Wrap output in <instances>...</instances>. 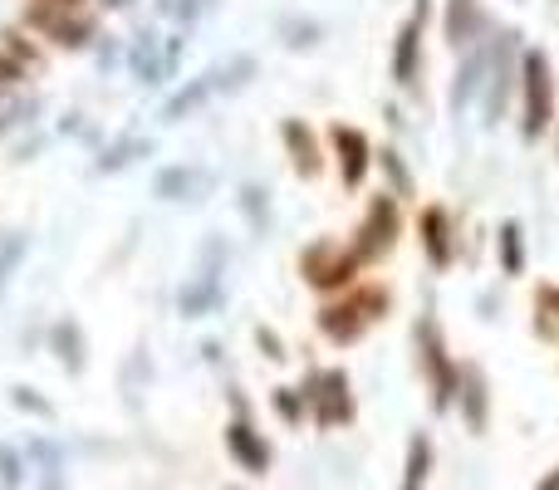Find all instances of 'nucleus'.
Instances as JSON below:
<instances>
[{"mask_svg": "<svg viewBox=\"0 0 559 490\" xmlns=\"http://www.w3.org/2000/svg\"><path fill=\"white\" fill-rule=\"evenodd\" d=\"M393 304H397L393 285H388V279H368L364 275L358 285H348L344 295L319 299L314 328H319V338H324L329 348H354V344H364L378 324H388Z\"/></svg>", "mask_w": 559, "mask_h": 490, "instance_id": "f257e3e1", "label": "nucleus"}, {"mask_svg": "<svg viewBox=\"0 0 559 490\" xmlns=\"http://www.w3.org/2000/svg\"><path fill=\"white\" fill-rule=\"evenodd\" d=\"M559 123V74L545 45L525 39L521 49V98H515V133L525 147H540Z\"/></svg>", "mask_w": 559, "mask_h": 490, "instance_id": "f03ea898", "label": "nucleus"}, {"mask_svg": "<svg viewBox=\"0 0 559 490\" xmlns=\"http://www.w3.org/2000/svg\"><path fill=\"white\" fill-rule=\"evenodd\" d=\"M521 49H525L521 25H496L491 74H486V88H481V98H476V123H481L486 133H496L501 123L515 118V98H521Z\"/></svg>", "mask_w": 559, "mask_h": 490, "instance_id": "7ed1b4c3", "label": "nucleus"}, {"mask_svg": "<svg viewBox=\"0 0 559 490\" xmlns=\"http://www.w3.org/2000/svg\"><path fill=\"white\" fill-rule=\"evenodd\" d=\"M255 74H261V59L255 55H231V59H222V64L202 69V74H192L187 84H177L173 94L163 98V123H187V118H197L206 104L231 98V94H241L246 84H255Z\"/></svg>", "mask_w": 559, "mask_h": 490, "instance_id": "20e7f679", "label": "nucleus"}, {"mask_svg": "<svg viewBox=\"0 0 559 490\" xmlns=\"http://www.w3.org/2000/svg\"><path fill=\"white\" fill-rule=\"evenodd\" d=\"M413 348H417V378H423V387H427V403H432L437 417H447L456 407V368H462V358L447 344V328L432 304L417 314Z\"/></svg>", "mask_w": 559, "mask_h": 490, "instance_id": "39448f33", "label": "nucleus"}, {"mask_svg": "<svg viewBox=\"0 0 559 490\" xmlns=\"http://www.w3.org/2000/svg\"><path fill=\"white\" fill-rule=\"evenodd\" d=\"M407 231H413V222H407V206L378 187V192L364 202V212H358L354 231H348V246H354V255L364 260V270H378L383 260L397 255V246H403Z\"/></svg>", "mask_w": 559, "mask_h": 490, "instance_id": "423d86ee", "label": "nucleus"}, {"mask_svg": "<svg viewBox=\"0 0 559 490\" xmlns=\"http://www.w3.org/2000/svg\"><path fill=\"white\" fill-rule=\"evenodd\" d=\"M295 275L305 279V289H314L319 299H329V295H344L348 285H358L368 270H364V260L354 255L348 236H314V241L299 246Z\"/></svg>", "mask_w": 559, "mask_h": 490, "instance_id": "0eeeda50", "label": "nucleus"}, {"mask_svg": "<svg viewBox=\"0 0 559 490\" xmlns=\"http://www.w3.org/2000/svg\"><path fill=\"white\" fill-rule=\"evenodd\" d=\"M437 20V0H413L407 15L397 20L393 45H388V79L403 98H423L427 74V25Z\"/></svg>", "mask_w": 559, "mask_h": 490, "instance_id": "6e6552de", "label": "nucleus"}, {"mask_svg": "<svg viewBox=\"0 0 559 490\" xmlns=\"http://www.w3.org/2000/svg\"><path fill=\"white\" fill-rule=\"evenodd\" d=\"M413 241L423 250L432 275H452L466 255V236H462V216L447 202H417L413 212Z\"/></svg>", "mask_w": 559, "mask_h": 490, "instance_id": "1a4fd4ad", "label": "nucleus"}, {"mask_svg": "<svg viewBox=\"0 0 559 490\" xmlns=\"http://www.w3.org/2000/svg\"><path fill=\"white\" fill-rule=\"evenodd\" d=\"M324 147H329V172L338 177V187H344V192H364L368 177H373V157H378L373 138L358 123L334 118V123L324 128Z\"/></svg>", "mask_w": 559, "mask_h": 490, "instance_id": "9d476101", "label": "nucleus"}, {"mask_svg": "<svg viewBox=\"0 0 559 490\" xmlns=\"http://www.w3.org/2000/svg\"><path fill=\"white\" fill-rule=\"evenodd\" d=\"M25 29H35V39H45V45H55V49L98 45V20L88 15V5H45V0H29Z\"/></svg>", "mask_w": 559, "mask_h": 490, "instance_id": "9b49d317", "label": "nucleus"}, {"mask_svg": "<svg viewBox=\"0 0 559 490\" xmlns=\"http://www.w3.org/2000/svg\"><path fill=\"white\" fill-rule=\"evenodd\" d=\"M299 387H305V403H309V417H314V427H324V432H334V427H348L358 417L354 378H348L344 368H314V373H309Z\"/></svg>", "mask_w": 559, "mask_h": 490, "instance_id": "f8f14e48", "label": "nucleus"}, {"mask_svg": "<svg viewBox=\"0 0 559 490\" xmlns=\"http://www.w3.org/2000/svg\"><path fill=\"white\" fill-rule=\"evenodd\" d=\"M182 55H187L182 29H173V35L143 29V35L128 39V69H133V79H138V84H147V88H163L167 79H177Z\"/></svg>", "mask_w": 559, "mask_h": 490, "instance_id": "ddd939ff", "label": "nucleus"}, {"mask_svg": "<svg viewBox=\"0 0 559 490\" xmlns=\"http://www.w3.org/2000/svg\"><path fill=\"white\" fill-rule=\"evenodd\" d=\"M280 147H285V163L299 182H319L329 172V147H324V133H319L309 118L289 113L280 118Z\"/></svg>", "mask_w": 559, "mask_h": 490, "instance_id": "4468645a", "label": "nucleus"}, {"mask_svg": "<svg viewBox=\"0 0 559 490\" xmlns=\"http://www.w3.org/2000/svg\"><path fill=\"white\" fill-rule=\"evenodd\" d=\"M437 29H442V45L452 55H466L472 45H481L496 29L486 0H437Z\"/></svg>", "mask_w": 559, "mask_h": 490, "instance_id": "2eb2a0df", "label": "nucleus"}, {"mask_svg": "<svg viewBox=\"0 0 559 490\" xmlns=\"http://www.w3.org/2000/svg\"><path fill=\"white\" fill-rule=\"evenodd\" d=\"M491 35H496V29H491ZM491 35H486L481 45H472L466 55H456L452 84H447V108H452L456 123H462L466 113H476V98H481L486 74H491Z\"/></svg>", "mask_w": 559, "mask_h": 490, "instance_id": "dca6fc26", "label": "nucleus"}, {"mask_svg": "<svg viewBox=\"0 0 559 490\" xmlns=\"http://www.w3.org/2000/svg\"><path fill=\"white\" fill-rule=\"evenodd\" d=\"M456 413H462L466 432L486 437V427H491V373H486L481 358H462V368H456Z\"/></svg>", "mask_w": 559, "mask_h": 490, "instance_id": "f3484780", "label": "nucleus"}, {"mask_svg": "<svg viewBox=\"0 0 559 490\" xmlns=\"http://www.w3.org/2000/svg\"><path fill=\"white\" fill-rule=\"evenodd\" d=\"M226 452H231L236 466L251 471V476H265L271 471V462H275L271 442H265V432H255V422H251V413H246L241 397H236V417L226 422Z\"/></svg>", "mask_w": 559, "mask_h": 490, "instance_id": "a211bd4d", "label": "nucleus"}, {"mask_svg": "<svg viewBox=\"0 0 559 490\" xmlns=\"http://www.w3.org/2000/svg\"><path fill=\"white\" fill-rule=\"evenodd\" d=\"M373 172L383 177V192L397 196L403 206H417V202H423V182H417V172H413V157H407L397 143H383V147H378Z\"/></svg>", "mask_w": 559, "mask_h": 490, "instance_id": "6ab92c4d", "label": "nucleus"}, {"mask_svg": "<svg viewBox=\"0 0 559 490\" xmlns=\"http://www.w3.org/2000/svg\"><path fill=\"white\" fill-rule=\"evenodd\" d=\"M222 304H226V270H202L197 265L192 275H187V285L177 289V309H182V319H206V314H216Z\"/></svg>", "mask_w": 559, "mask_h": 490, "instance_id": "aec40b11", "label": "nucleus"}, {"mask_svg": "<svg viewBox=\"0 0 559 490\" xmlns=\"http://www.w3.org/2000/svg\"><path fill=\"white\" fill-rule=\"evenodd\" d=\"M216 187V177L197 163H173L153 177V196L157 202H202L206 192Z\"/></svg>", "mask_w": 559, "mask_h": 490, "instance_id": "412c9836", "label": "nucleus"}, {"mask_svg": "<svg viewBox=\"0 0 559 490\" xmlns=\"http://www.w3.org/2000/svg\"><path fill=\"white\" fill-rule=\"evenodd\" d=\"M491 246H496V270H501V279H525L531 275V236H525L521 216H506V222L496 226Z\"/></svg>", "mask_w": 559, "mask_h": 490, "instance_id": "4be33fe9", "label": "nucleus"}, {"mask_svg": "<svg viewBox=\"0 0 559 490\" xmlns=\"http://www.w3.org/2000/svg\"><path fill=\"white\" fill-rule=\"evenodd\" d=\"M531 334L559 348V279H540L531 289Z\"/></svg>", "mask_w": 559, "mask_h": 490, "instance_id": "5701e85b", "label": "nucleus"}, {"mask_svg": "<svg viewBox=\"0 0 559 490\" xmlns=\"http://www.w3.org/2000/svg\"><path fill=\"white\" fill-rule=\"evenodd\" d=\"M236 212H241V222L251 226V236H265L275 226L271 187L265 182H241V192H236Z\"/></svg>", "mask_w": 559, "mask_h": 490, "instance_id": "b1692460", "label": "nucleus"}, {"mask_svg": "<svg viewBox=\"0 0 559 490\" xmlns=\"http://www.w3.org/2000/svg\"><path fill=\"white\" fill-rule=\"evenodd\" d=\"M432 462H437L432 437L413 432L407 437V452H403V486L397 490H427V481H432Z\"/></svg>", "mask_w": 559, "mask_h": 490, "instance_id": "393cba45", "label": "nucleus"}, {"mask_svg": "<svg viewBox=\"0 0 559 490\" xmlns=\"http://www.w3.org/2000/svg\"><path fill=\"white\" fill-rule=\"evenodd\" d=\"M275 35L285 49H295V55H305V49H314L319 39H324V20L305 15V10H289V15L275 20Z\"/></svg>", "mask_w": 559, "mask_h": 490, "instance_id": "a878e982", "label": "nucleus"}, {"mask_svg": "<svg viewBox=\"0 0 559 490\" xmlns=\"http://www.w3.org/2000/svg\"><path fill=\"white\" fill-rule=\"evenodd\" d=\"M153 138H118V143H108L104 153H98V163H94V172H104V177H114V172H123V167H133V163H143V157H153Z\"/></svg>", "mask_w": 559, "mask_h": 490, "instance_id": "bb28decb", "label": "nucleus"}, {"mask_svg": "<svg viewBox=\"0 0 559 490\" xmlns=\"http://www.w3.org/2000/svg\"><path fill=\"white\" fill-rule=\"evenodd\" d=\"M49 344H55V354L64 358L69 373H79V368H84V328H79L74 319H59V324L49 328Z\"/></svg>", "mask_w": 559, "mask_h": 490, "instance_id": "cd10ccee", "label": "nucleus"}, {"mask_svg": "<svg viewBox=\"0 0 559 490\" xmlns=\"http://www.w3.org/2000/svg\"><path fill=\"white\" fill-rule=\"evenodd\" d=\"M216 5H222V0H157V15L177 29H192V25H202Z\"/></svg>", "mask_w": 559, "mask_h": 490, "instance_id": "c85d7f7f", "label": "nucleus"}, {"mask_svg": "<svg viewBox=\"0 0 559 490\" xmlns=\"http://www.w3.org/2000/svg\"><path fill=\"white\" fill-rule=\"evenodd\" d=\"M271 407H275V417L280 422H289V427H299L309 417V403H305V387H289V383H280L275 393H271Z\"/></svg>", "mask_w": 559, "mask_h": 490, "instance_id": "c756f323", "label": "nucleus"}, {"mask_svg": "<svg viewBox=\"0 0 559 490\" xmlns=\"http://www.w3.org/2000/svg\"><path fill=\"white\" fill-rule=\"evenodd\" d=\"M0 45H5L25 69H35V64H39V45L25 35V29H5V35H0Z\"/></svg>", "mask_w": 559, "mask_h": 490, "instance_id": "7c9ffc66", "label": "nucleus"}, {"mask_svg": "<svg viewBox=\"0 0 559 490\" xmlns=\"http://www.w3.org/2000/svg\"><path fill=\"white\" fill-rule=\"evenodd\" d=\"M20 255H25V236H0V289H5V279L15 275Z\"/></svg>", "mask_w": 559, "mask_h": 490, "instance_id": "2f4dec72", "label": "nucleus"}, {"mask_svg": "<svg viewBox=\"0 0 559 490\" xmlns=\"http://www.w3.org/2000/svg\"><path fill=\"white\" fill-rule=\"evenodd\" d=\"M25 74H29V69L20 64V59L10 55L5 45H0V88H15V84H25Z\"/></svg>", "mask_w": 559, "mask_h": 490, "instance_id": "473e14b6", "label": "nucleus"}, {"mask_svg": "<svg viewBox=\"0 0 559 490\" xmlns=\"http://www.w3.org/2000/svg\"><path fill=\"white\" fill-rule=\"evenodd\" d=\"M255 344H261V354L271 358V363H280V358H285V344H280V334H275L271 324H261V328H255Z\"/></svg>", "mask_w": 559, "mask_h": 490, "instance_id": "72a5a7b5", "label": "nucleus"}, {"mask_svg": "<svg viewBox=\"0 0 559 490\" xmlns=\"http://www.w3.org/2000/svg\"><path fill=\"white\" fill-rule=\"evenodd\" d=\"M535 490H559V466H555L550 476H540V481H535Z\"/></svg>", "mask_w": 559, "mask_h": 490, "instance_id": "f704fd0d", "label": "nucleus"}, {"mask_svg": "<svg viewBox=\"0 0 559 490\" xmlns=\"http://www.w3.org/2000/svg\"><path fill=\"white\" fill-rule=\"evenodd\" d=\"M104 5H108V10H128V5H133V0H104Z\"/></svg>", "mask_w": 559, "mask_h": 490, "instance_id": "c9c22d12", "label": "nucleus"}, {"mask_svg": "<svg viewBox=\"0 0 559 490\" xmlns=\"http://www.w3.org/2000/svg\"><path fill=\"white\" fill-rule=\"evenodd\" d=\"M45 5H88V0H45Z\"/></svg>", "mask_w": 559, "mask_h": 490, "instance_id": "e433bc0d", "label": "nucleus"}, {"mask_svg": "<svg viewBox=\"0 0 559 490\" xmlns=\"http://www.w3.org/2000/svg\"><path fill=\"white\" fill-rule=\"evenodd\" d=\"M550 138H555V147H559V123H555V133H550Z\"/></svg>", "mask_w": 559, "mask_h": 490, "instance_id": "4c0bfd02", "label": "nucleus"}]
</instances>
